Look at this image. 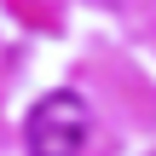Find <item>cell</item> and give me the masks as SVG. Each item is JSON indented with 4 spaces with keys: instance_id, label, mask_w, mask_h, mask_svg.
<instances>
[{
    "instance_id": "6da1fadb",
    "label": "cell",
    "mask_w": 156,
    "mask_h": 156,
    "mask_svg": "<svg viewBox=\"0 0 156 156\" xmlns=\"http://www.w3.org/2000/svg\"><path fill=\"white\" fill-rule=\"evenodd\" d=\"M93 133V110L81 93H46L29 122H23V151L29 156H81Z\"/></svg>"
}]
</instances>
